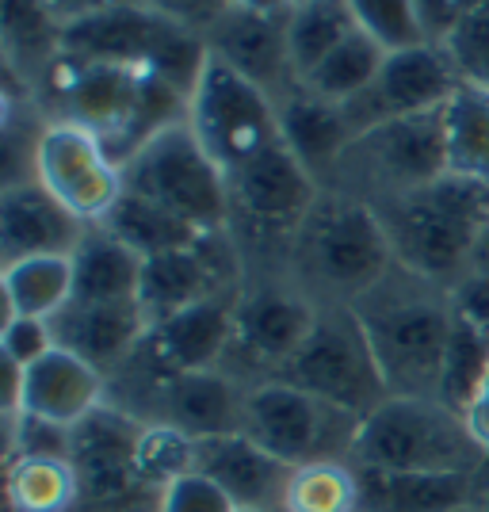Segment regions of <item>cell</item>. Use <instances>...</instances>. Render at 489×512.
<instances>
[{"label":"cell","mask_w":489,"mask_h":512,"mask_svg":"<svg viewBox=\"0 0 489 512\" xmlns=\"http://www.w3.org/2000/svg\"><path fill=\"white\" fill-rule=\"evenodd\" d=\"M295 4H298V0H295Z\"/></svg>","instance_id":"cell-51"},{"label":"cell","mask_w":489,"mask_h":512,"mask_svg":"<svg viewBox=\"0 0 489 512\" xmlns=\"http://www.w3.org/2000/svg\"><path fill=\"white\" fill-rule=\"evenodd\" d=\"M65 23L46 8V0H4V43L8 54L23 62L50 65V54H62Z\"/></svg>","instance_id":"cell-35"},{"label":"cell","mask_w":489,"mask_h":512,"mask_svg":"<svg viewBox=\"0 0 489 512\" xmlns=\"http://www.w3.org/2000/svg\"><path fill=\"white\" fill-rule=\"evenodd\" d=\"M283 512H360V474L352 459H325L291 470Z\"/></svg>","instance_id":"cell-32"},{"label":"cell","mask_w":489,"mask_h":512,"mask_svg":"<svg viewBox=\"0 0 489 512\" xmlns=\"http://www.w3.org/2000/svg\"><path fill=\"white\" fill-rule=\"evenodd\" d=\"M276 379L298 386L310 398H318L333 409H344L360 421L390 398L383 367H379L375 348L363 333V321L344 302L321 306L306 344L279 367Z\"/></svg>","instance_id":"cell-6"},{"label":"cell","mask_w":489,"mask_h":512,"mask_svg":"<svg viewBox=\"0 0 489 512\" xmlns=\"http://www.w3.org/2000/svg\"><path fill=\"white\" fill-rule=\"evenodd\" d=\"M486 505H489V493H486Z\"/></svg>","instance_id":"cell-50"},{"label":"cell","mask_w":489,"mask_h":512,"mask_svg":"<svg viewBox=\"0 0 489 512\" xmlns=\"http://www.w3.org/2000/svg\"><path fill=\"white\" fill-rule=\"evenodd\" d=\"M234 497L222 490L214 478L199 474V470H188L180 474L176 482H169L161 490V501H157V512H234Z\"/></svg>","instance_id":"cell-39"},{"label":"cell","mask_w":489,"mask_h":512,"mask_svg":"<svg viewBox=\"0 0 489 512\" xmlns=\"http://www.w3.org/2000/svg\"><path fill=\"white\" fill-rule=\"evenodd\" d=\"M318 314V302L310 299V295H298L291 287H256V291H245L237 299L230 352H245L249 360L264 363V367H272L279 375V367L306 344Z\"/></svg>","instance_id":"cell-17"},{"label":"cell","mask_w":489,"mask_h":512,"mask_svg":"<svg viewBox=\"0 0 489 512\" xmlns=\"http://www.w3.org/2000/svg\"><path fill=\"white\" fill-rule=\"evenodd\" d=\"M123 184L180 214L199 234H226L230 226V180L218 169L188 119L146 138L123 161Z\"/></svg>","instance_id":"cell-5"},{"label":"cell","mask_w":489,"mask_h":512,"mask_svg":"<svg viewBox=\"0 0 489 512\" xmlns=\"http://www.w3.org/2000/svg\"><path fill=\"white\" fill-rule=\"evenodd\" d=\"M0 344H4V363L20 367V371L58 348L54 329L43 318H8L4 321V341Z\"/></svg>","instance_id":"cell-41"},{"label":"cell","mask_w":489,"mask_h":512,"mask_svg":"<svg viewBox=\"0 0 489 512\" xmlns=\"http://www.w3.org/2000/svg\"><path fill=\"white\" fill-rule=\"evenodd\" d=\"M8 501L12 512H73L77 509L73 459L8 455Z\"/></svg>","instance_id":"cell-31"},{"label":"cell","mask_w":489,"mask_h":512,"mask_svg":"<svg viewBox=\"0 0 489 512\" xmlns=\"http://www.w3.org/2000/svg\"><path fill=\"white\" fill-rule=\"evenodd\" d=\"M302 276L333 302H360L394 272V249L371 203L321 192L295 234Z\"/></svg>","instance_id":"cell-3"},{"label":"cell","mask_w":489,"mask_h":512,"mask_svg":"<svg viewBox=\"0 0 489 512\" xmlns=\"http://www.w3.org/2000/svg\"><path fill=\"white\" fill-rule=\"evenodd\" d=\"M218 241V234H203L188 249H176V253L149 256L142 264V287H138V306L146 314L149 325L172 318L180 310H188L195 302L222 295V291H234L230 287V268L222 264V253H214L211 245Z\"/></svg>","instance_id":"cell-19"},{"label":"cell","mask_w":489,"mask_h":512,"mask_svg":"<svg viewBox=\"0 0 489 512\" xmlns=\"http://www.w3.org/2000/svg\"><path fill=\"white\" fill-rule=\"evenodd\" d=\"M459 85H463V77H459V69L444 46L421 43L390 50L375 85L341 107L356 130V138H360L367 130L405 119V115L440 111L459 92Z\"/></svg>","instance_id":"cell-13"},{"label":"cell","mask_w":489,"mask_h":512,"mask_svg":"<svg viewBox=\"0 0 489 512\" xmlns=\"http://www.w3.org/2000/svg\"><path fill=\"white\" fill-rule=\"evenodd\" d=\"M31 176L43 184L58 203H65L85 226H100L107 211L127 192L123 165L107 142L77 123L54 119L31 146Z\"/></svg>","instance_id":"cell-11"},{"label":"cell","mask_w":489,"mask_h":512,"mask_svg":"<svg viewBox=\"0 0 489 512\" xmlns=\"http://www.w3.org/2000/svg\"><path fill=\"white\" fill-rule=\"evenodd\" d=\"M489 367V333H482L478 325H470L467 318H459L451 310V337H447L444 352V371H440V390L436 398L451 406L455 413H463L470 402L474 386L482 383Z\"/></svg>","instance_id":"cell-34"},{"label":"cell","mask_w":489,"mask_h":512,"mask_svg":"<svg viewBox=\"0 0 489 512\" xmlns=\"http://www.w3.org/2000/svg\"><path fill=\"white\" fill-rule=\"evenodd\" d=\"M352 310L363 321L390 394L436 398L451 337V291L394 264V272L352 302Z\"/></svg>","instance_id":"cell-2"},{"label":"cell","mask_w":489,"mask_h":512,"mask_svg":"<svg viewBox=\"0 0 489 512\" xmlns=\"http://www.w3.org/2000/svg\"><path fill=\"white\" fill-rule=\"evenodd\" d=\"M356 467L428 470V474H478L486 451L474 444L463 413L440 398L390 394L360 421L352 444Z\"/></svg>","instance_id":"cell-4"},{"label":"cell","mask_w":489,"mask_h":512,"mask_svg":"<svg viewBox=\"0 0 489 512\" xmlns=\"http://www.w3.org/2000/svg\"><path fill=\"white\" fill-rule=\"evenodd\" d=\"M100 230L123 241L127 249L149 260V256H161V253H176V249H188L199 241V230L188 226L180 214L165 211L161 203H153L146 195L138 192H123L119 203L107 211V218L100 222Z\"/></svg>","instance_id":"cell-28"},{"label":"cell","mask_w":489,"mask_h":512,"mask_svg":"<svg viewBox=\"0 0 489 512\" xmlns=\"http://www.w3.org/2000/svg\"><path fill=\"white\" fill-rule=\"evenodd\" d=\"M444 50L451 54L463 85L486 88L489 92V4L470 8L463 23L455 27V35L444 43Z\"/></svg>","instance_id":"cell-38"},{"label":"cell","mask_w":489,"mask_h":512,"mask_svg":"<svg viewBox=\"0 0 489 512\" xmlns=\"http://www.w3.org/2000/svg\"><path fill=\"white\" fill-rule=\"evenodd\" d=\"M413 8H417L421 35L432 46H444L455 35V27L463 23V16L470 12L467 0H413Z\"/></svg>","instance_id":"cell-42"},{"label":"cell","mask_w":489,"mask_h":512,"mask_svg":"<svg viewBox=\"0 0 489 512\" xmlns=\"http://www.w3.org/2000/svg\"><path fill=\"white\" fill-rule=\"evenodd\" d=\"M237 299H241L237 291H222V295L195 302L188 310L149 325L146 344L172 375L222 367L226 352H230V341H234Z\"/></svg>","instance_id":"cell-21"},{"label":"cell","mask_w":489,"mask_h":512,"mask_svg":"<svg viewBox=\"0 0 489 512\" xmlns=\"http://www.w3.org/2000/svg\"><path fill=\"white\" fill-rule=\"evenodd\" d=\"M375 214L390 237L394 264L451 291L470 272L474 245L489 226V188L447 172L428 188L375 203Z\"/></svg>","instance_id":"cell-1"},{"label":"cell","mask_w":489,"mask_h":512,"mask_svg":"<svg viewBox=\"0 0 489 512\" xmlns=\"http://www.w3.org/2000/svg\"><path fill=\"white\" fill-rule=\"evenodd\" d=\"M279 138L321 184L337 172L344 150L356 142V130L341 104L321 100L310 88L298 85L279 100Z\"/></svg>","instance_id":"cell-24"},{"label":"cell","mask_w":489,"mask_h":512,"mask_svg":"<svg viewBox=\"0 0 489 512\" xmlns=\"http://www.w3.org/2000/svg\"><path fill=\"white\" fill-rule=\"evenodd\" d=\"M245 402L249 390L222 367L180 371L161 383L149 409V425H169L195 444L214 436H234L245 428Z\"/></svg>","instance_id":"cell-16"},{"label":"cell","mask_w":489,"mask_h":512,"mask_svg":"<svg viewBox=\"0 0 489 512\" xmlns=\"http://www.w3.org/2000/svg\"><path fill=\"white\" fill-rule=\"evenodd\" d=\"M234 512H264V509H234Z\"/></svg>","instance_id":"cell-49"},{"label":"cell","mask_w":489,"mask_h":512,"mask_svg":"<svg viewBox=\"0 0 489 512\" xmlns=\"http://www.w3.org/2000/svg\"><path fill=\"white\" fill-rule=\"evenodd\" d=\"M107 402V375L88 360L54 348L43 360L20 371V402L16 413L39 417L50 425L77 428Z\"/></svg>","instance_id":"cell-18"},{"label":"cell","mask_w":489,"mask_h":512,"mask_svg":"<svg viewBox=\"0 0 489 512\" xmlns=\"http://www.w3.org/2000/svg\"><path fill=\"white\" fill-rule=\"evenodd\" d=\"M482 4H489V0H467V8H482Z\"/></svg>","instance_id":"cell-48"},{"label":"cell","mask_w":489,"mask_h":512,"mask_svg":"<svg viewBox=\"0 0 489 512\" xmlns=\"http://www.w3.org/2000/svg\"><path fill=\"white\" fill-rule=\"evenodd\" d=\"M241 432L264 451H272L279 463L306 467L325 459H352L360 417L325 406L291 383L268 379L249 386Z\"/></svg>","instance_id":"cell-9"},{"label":"cell","mask_w":489,"mask_h":512,"mask_svg":"<svg viewBox=\"0 0 489 512\" xmlns=\"http://www.w3.org/2000/svg\"><path fill=\"white\" fill-rule=\"evenodd\" d=\"M287 12L272 16V12H249L230 4L207 27V50L214 58L260 85L276 104L291 88H298L291 54H287Z\"/></svg>","instance_id":"cell-15"},{"label":"cell","mask_w":489,"mask_h":512,"mask_svg":"<svg viewBox=\"0 0 489 512\" xmlns=\"http://www.w3.org/2000/svg\"><path fill=\"white\" fill-rule=\"evenodd\" d=\"M188 123L226 176L279 142V104L214 54H207V65L192 88Z\"/></svg>","instance_id":"cell-8"},{"label":"cell","mask_w":489,"mask_h":512,"mask_svg":"<svg viewBox=\"0 0 489 512\" xmlns=\"http://www.w3.org/2000/svg\"><path fill=\"white\" fill-rule=\"evenodd\" d=\"M50 329H54L58 348L111 375L115 367H123L134 356L138 344L146 341L149 321L138 302H111V306L69 302L62 314L50 318Z\"/></svg>","instance_id":"cell-23"},{"label":"cell","mask_w":489,"mask_h":512,"mask_svg":"<svg viewBox=\"0 0 489 512\" xmlns=\"http://www.w3.org/2000/svg\"><path fill=\"white\" fill-rule=\"evenodd\" d=\"M360 23L348 0H298L287 12V54L298 85L318 69L344 39H352Z\"/></svg>","instance_id":"cell-29"},{"label":"cell","mask_w":489,"mask_h":512,"mask_svg":"<svg viewBox=\"0 0 489 512\" xmlns=\"http://www.w3.org/2000/svg\"><path fill=\"white\" fill-rule=\"evenodd\" d=\"M195 470L214 478L234 497L237 509L283 512V490H287V478L295 467L279 463L272 451H264L245 432H234V436L199 440L195 444Z\"/></svg>","instance_id":"cell-22"},{"label":"cell","mask_w":489,"mask_h":512,"mask_svg":"<svg viewBox=\"0 0 489 512\" xmlns=\"http://www.w3.org/2000/svg\"><path fill=\"white\" fill-rule=\"evenodd\" d=\"M50 77V96L58 100V119L77 123V127L100 134L115 161L123 165L130 130L142 107V85L146 73L127 69V65L107 62H77L69 54H58L46 69Z\"/></svg>","instance_id":"cell-12"},{"label":"cell","mask_w":489,"mask_h":512,"mask_svg":"<svg viewBox=\"0 0 489 512\" xmlns=\"http://www.w3.org/2000/svg\"><path fill=\"white\" fill-rule=\"evenodd\" d=\"M226 180H230V218L241 214L253 230H264V234L295 237L321 195V184L283 146V138L234 169Z\"/></svg>","instance_id":"cell-14"},{"label":"cell","mask_w":489,"mask_h":512,"mask_svg":"<svg viewBox=\"0 0 489 512\" xmlns=\"http://www.w3.org/2000/svg\"><path fill=\"white\" fill-rule=\"evenodd\" d=\"M356 474H360V512H455L478 501L474 474L379 467H356Z\"/></svg>","instance_id":"cell-25"},{"label":"cell","mask_w":489,"mask_h":512,"mask_svg":"<svg viewBox=\"0 0 489 512\" xmlns=\"http://www.w3.org/2000/svg\"><path fill=\"white\" fill-rule=\"evenodd\" d=\"M447 161L451 172L470 176L489 188V92L459 85L447 100Z\"/></svg>","instance_id":"cell-30"},{"label":"cell","mask_w":489,"mask_h":512,"mask_svg":"<svg viewBox=\"0 0 489 512\" xmlns=\"http://www.w3.org/2000/svg\"><path fill=\"white\" fill-rule=\"evenodd\" d=\"M85 222L46 192L35 176L12 180L0 192V249L4 264L23 256L73 253L85 237Z\"/></svg>","instance_id":"cell-20"},{"label":"cell","mask_w":489,"mask_h":512,"mask_svg":"<svg viewBox=\"0 0 489 512\" xmlns=\"http://www.w3.org/2000/svg\"><path fill=\"white\" fill-rule=\"evenodd\" d=\"M12 455H35V459H73V428L50 425V421H39V417H23V413H16Z\"/></svg>","instance_id":"cell-40"},{"label":"cell","mask_w":489,"mask_h":512,"mask_svg":"<svg viewBox=\"0 0 489 512\" xmlns=\"http://www.w3.org/2000/svg\"><path fill=\"white\" fill-rule=\"evenodd\" d=\"M383 62H386L383 46L375 43L371 35L356 31L352 39H344V43L302 81V88H310L321 100L348 104V100H356L360 92H367V88L375 85Z\"/></svg>","instance_id":"cell-33"},{"label":"cell","mask_w":489,"mask_h":512,"mask_svg":"<svg viewBox=\"0 0 489 512\" xmlns=\"http://www.w3.org/2000/svg\"><path fill=\"white\" fill-rule=\"evenodd\" d=\"M463 425H467V432L474 436V444L489 455V367H486V375H482V383L474 386L470 402L463 406Z\"/></svg>","instance_id":"cell-44"},{"label":"cell","mask_w":489,"mask_h":512,"mask_svg":"<svg viewBox=\"0 0 489 512\" xmlns=\"http://www.w3.org/2000/svg\"><path fill=\"white\" fill-rule=\"evenodd\" d=\"M153 8L165 12L169 20L184 23V27H192V23H207L211 27L230 8V0H153Z\"/></svg>","instance_id":"cell-43"},{"label":"cell","mask_w":489,"mask_h":512,"mask_svg":"<svg viewBox=\"0 0 489 512\" xmlns=\"http://www.w3.org/2000/svg\"><path fill=\"white\" fill-rule=\"evenodd\" d=\"M8 318L50 321L73 302V253L23 256L4 264Z\"/></svg>","instance_id":"cell-27"},{"label":"cell","mask_w":489,"mask_h":512,"mask_svg":"<svg viewBox=\"0 0 489 512\" xmlns=\"http://www.w3.org/2000/svg\"><path fill=\"white\" fill-rule=\"evenodd\" d=\"M230 4L249 8V12H272V16H279V12H287L295 0H230Z\"/></svg>","instance_id":"cell-46"},{"label":"cell","mask_w":489,"mask_h":512,"mask_svg":"<svg viewBox=\"0 0 489 512\" xmlns=\"http://www.w3.org/2000/svg\"><path fill=\"white\" fill-rule=\"evenodd\" d=\"M115 4H123V0H46V8L62 23H77L85 20V16L104 12V8H115Z\"/></svg>","instance_id":"cell-45"},{"label":"cell","mask_w":489,"mask_h":512,"mask_svg":"<svg viewBox=\"0 0 489 512\" xmlns=\"http://www.w3.org/2000/svg\"><path fill=\"white\" fill-rule=\"evenodd\" d=\"M451 172L447 161V115L425 111V115H405L394 123L360 134L341 165L329 180H341L344 195H356L363 203H386L417 188H428Z\"/></svg>","instance_id":"cell-7"},{"label":"cell","mask_w":489,"mask_h":512,"mask_svg":"<svg viewBox=\"0 0 489 512\" xmlns=\"http://www.w3.org/2000/svg\"><path fill=\"white\" fill-rule=\"evenodd\" d=\"M455 512H489L486 501H470V505H463V509H455Z\"/></svg>","instance_id":"cell-47"},{"label":"cell","mask_w":489,"mask_h":512,"mask_svg":"<svg viewBox=\"0 0 489 512\" xmlns=\"http://www.w3.org/2000/svg\"><path fill=\"white\" fill-rule=\"evenodd\" d=\"M138 417L100 406L73 428V470L77 509L73 512H157L161 493L138 470Z\"/></svg>","instance_id":"cell-10"},{"label":"cell","mask_w":489,"mask_h":512,"mask_svg":"<svg viewBox=\"0 0 489 512\" xmlns=\"http://www.w3.org/2000/svg\"><path fill=\"white\" fill-rule=\"evenodd\" d=\"M142 264L146 260L123 241L100 226H88L81 245L73 249V302H138Z\"/></svg>","instance_id":"cell-26"},{"label":"cell","mask_w":489,"mask_h":512,"mask_svg":"<svg viewBox=\"0 0 489 512\" xmlns=\"http://www.w3.org/2000/svg\"><path fill=\"white\" fill-rule=\"evenodd\" d=\"M348 4H352V16L363 35H371L386 54L425 43L413 0H348Z\"/></svg>","instance_id":"cell-37"},{"label":"cell","mask_w":489,"mask_h":512,"mask_svg":"<svg viewBox=\"0 0 489 512\" xmlns=\"http://www.w3.org/2000/svg\"><path fill=\"white\" fill-rule=\"evenodd\" d=\"M138 470L153 490L161 493L180 474L195 470V440L169 425H142L138 436Z\"/></svg>","instance_id":"cell-36"}]
</instances>
